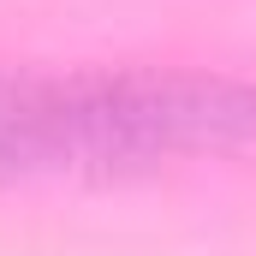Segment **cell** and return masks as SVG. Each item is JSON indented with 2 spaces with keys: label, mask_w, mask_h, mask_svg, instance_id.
I'll use <instances>...</instances> for the list:
<instances>
[{
  "label": "cell",
  "mask_w": 256,
  "mask_h": 256,
  "mask_svg": "<svg viewBox=\"0 0 256 256\" xmlns=\"http://www.w3.org/2000/svg\"><path fill=\"white\" fill-rule=\"evenodd\" d=\"M90 167V72L0 66V179Z\"/></svg>",
  "instance_id": "obj_1"
}]
</instances>
